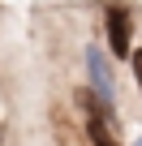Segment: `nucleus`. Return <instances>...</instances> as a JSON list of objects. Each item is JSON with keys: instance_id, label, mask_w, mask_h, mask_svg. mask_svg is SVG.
I'll return each instance as SVG.
<instances>
[{"instance_id": "nucleus-1", "label": "nucleus", "mask_w": 142, "mask_h": 146, "mask_svg": "<svg viewBox=\"0 0 142 146\" xmlns=\"http://www.w3.org/2000/svg\"><path fill=\"white\" fill-rule=\"evenodd\" d=\"M86 73L95 82V103L116 116V82H112V64H108L103 47H86Z\"/></svg>"}, {"instance_id": "nucleus-2", "label": "nucleus", "mask_w": 142, "mask_h": 146, "mask_svg": "<svg viewBox=\"0 0 142 146\" xmlns=\"http://www.w3.org/2000/svg\"><path fill=\"white\" fill-rule=\"evenodd\" d=\"M78 99H82V108H86V133H91V142H95V146H116V137L108 133V120H116V116L103 112L91 90H78Z\"/></svg>"}, {"instance_id": "nucleus-3", "label": "nucleus", "mask_w": 142, "mask_h": 146, "mask_svg": "<svg viewBox=\"0 0 142 146\" xmlns=\"http://www.w3.org/2000/svg\"><path fill=\"white\" fill-rule=\"evenodd\" d=\"M129 35H133V22L125 9H108V43H112V56H129Z\"/></svg>"}, {"instance_id": "nucleus-4", "label": "nucleus", "mask_w": 142, "mask_h": 146, "mask_svg": "<svg viewBox=\"0 0 142 146\" xmlns=\"http://www.w3.org/2000/svg\"><path fill=\"white\" fill-rule=\"evenodd\" d=\"M129 64H133V78H138V90H142V47H129Z\"/></svg>"}, {"instance_id": "nucleus-5", "label": "nucleus", "mask_w": 142, "mask_h": 146, "mask_svg": "<svg viewBox=\"0 0 142 146\" xmlns=\"http://www.w3.org/2000/svg\"><path fill=\"white\" fill-rule=\"evenodd\" d=\"M133 146H142V137H138V142H133Z\"/></svg>"}]
</instances>
